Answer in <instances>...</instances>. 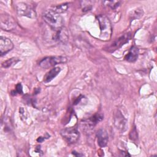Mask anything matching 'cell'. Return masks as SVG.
<instances>
[{
    "instance_id": "44dd1931",
    "label": "cell",
    "mask_w": 157,
    "mask_h": 157,
    "mask_svg": "<svg viewBox=\"0 0 157 157\" xmlns=\"http://www.w3.org/2000/svg\"><path fill=\"white\" fill-rule=\"evenodd\" d=\"M44 138H42V137H39L37 139V140L38 141V142H42L43 140H44Z\"/></svg>"
},
{
    "instance_id": "9c48e42d",
    "label": "cell",
    "mask_w": 157,
    "mask_h": 157,
    "mask_svg": "<svg viewBox=\"0 0 157 157\" xmlns=\"http://www.w3.org/2000/svg\"><path fill=\"white\" fill-rule=\"evenodd\" d=\"M13 48L12 42L6 37L1 36L0 38V53L2 56L10 51Z\"/></svg>"
},
{
    "instance_id": "5bb4252c",
    "label": "cell",
    "mask_w": 157,
    "mask_h": 157,
    "mask_svg": "<svg viewBox=\"0 0 157 157\" xmlns=\"http://www.w3.org/2000/svg\"><path fill=\"white\" fill-rule=\"evenodd\" d=\"M138 55H139V49L136 47L132 46L130 48L128 54L125 56L124 59L128 62L132 63L136 61L138 57Z\"/></svg>"
},
{
    "instance_id": "e0dca14e",
    "label": "cell",
    "mask_w": 157,
    "mask_h": 157,
    "mask_svg": "<svg viewBox=\"0 0 157 157\" xmlns=\"http://www.w3.org/2000/svg\"><path fill=\"white\" fill-rule=\"evenodd\" d=\"M103 3L105 5L109 6L112 9H115L120 6V2L117 1H104Z\"/></svg>"
},
{
    "instance_id": "4fadbf2b",
    "label": "cell",
    "mask_w": 157,
    "mask_h": 157,
    "mask_svg": "<svg viewBox=\"0 0 157 157\" xmlns=\"http://www.w3.org/2000/svg\"><path fill=\"white\" fill-rule=\"evenodd\" d=\"M61 68L59 67H55L50 70L44 77V82L45 83H48L51 82L58 74L60 72Z\"/></svg>"
},
{
    "instance_id": "7a4b0ae2",
    "label": "cell",
    "mask_w": 157,
    "mask_h": 157,
    "mask_svg": "<svg viewBox=\"0 0 157 157\" xmlns=\"http://www.w3.org/2000/svg\"><path fill=\"white\" fill-rule=\"evenodd\" d=\"M97 20L99 22L100 28V37L102 40H108L110 38L112 34V25L111 23L104 15H99L97 17Z\"/></svg>"
},
{
    "instance_id": "3957f363",
    "label": "cell",
    "mask_w": 157,
    "mask_h": 157,
    "mask_svg": "<svg viewBox=\"0 0 157 157\" xmlns=\"http://www.w3.org/2000/svg\"><path fill=\"white\" fill-rule=\"evenodd\" d=\"M67 61V58L63 56H47L41 59L39 65L44 69H48L52 67H54L56 64L65 63Z\"/></svg>"
},
{
    "instance_id": "d6986e66",
    "label": "cell",
    "mask_w": 157,
    "mask_h": 157,
    "mask_svg": "<svg viewBox=\"0 0 157 157\" xmlns=\"http://www.w3.org/2000/svg\"><path fill=\"white\" fill-rule=\"evenodd\" d=\"M15 93H18L19 94H21L23 93L22 86H21V83H18L17 85V86H16V90H15Z\"/></svg>"
},
{
    "instance_id": "ffe728a7",
    "label": "cell",
    "mask_w": 157,
    "mask_h": 157,
    "mask_svg": "<svg viewBox=\"0 0 157 157\" xmlns=\"http://www.w3.org/2000/svg\"><path fill=\"white\" fill-rule=\"evenodd\" d=\"M131 134H132V136H130V139H132V140H134V138H137V137L135 136H137V131H136V128L134 127L132 129V132H131Z\"/></svg>"
},
{
    "instance_id": "6da1fadb",
    "label": "cell",
    "mask_w": 157,
    "mask_h": 157,
    "mask_svg": "<svg viewBox=\"0 0 157 157\" xmlns=\"http://www.w3.org/2000/svg\"><path fill=\"white\" fill-rule=\"evenodd\" d=\"M42 18L53 29L58 31L63 27L64 21L62 17L51 9L45 10L42 15Z\"/></svg>"
},
{
    "instance_id": "30bf717a",
    "label": "cell",
    "mask_w": 157,
    "mask_h": 157,
    "mask_svg": "<svg viewBox=\"0 0 157 157\" xmlns=\"http://www.w3.org/2000/svg\"><path fill=\"white\" fill-rule=\"evenodd\" d=\"M97 141L100 147H105L109 140V135L107 132L104 129H100L96 133Z\"/></svg>"
},
{
    "instance_id": "2e32d148",
    "label": "cell",
    "mask_w": 157,
    "mask_h": 157,
    "mask_svg": "<svg viewBox=\"0 0 157 157\" xmlns=\"http://www.w3.org/2000/svg\"><path fill=\"white\" fill-rule=\"evenodd\" d=\"M20 61L19 59L18 58H10V59H8L7 60L4 61L1 66L2 67H5V68H7V67H9L10 66H12V65L13 64H15L17 63H18V61Z\"/></svg>"
},
{
    "instance_id": "5b68a950",
    "label": "cell",
    "mask_w": 157,
    "mask_h": 157,
    "mask_svg": "<svg viewBox=\"0 0 157 157\" xmlns=\"http://www.w3.org/2000/svg\"><path fill=\"white\" fill-rule=\"evenodd\" d=\"M131 39V33H128L126 34H124L123 35L119 37L118 39H115L112 43L110 44V45L105 47L104 48L105 50H106L108 52H113L121 47H122L124 44L127 43Z\"/></svg>"
},
{
    "instance_id": "277c9868",
    "label": "cell",
    "mask_w": 157,
    "mask_h": 157,
    "mask_svg": "<svg viewBox=\"0 0 157 157\" xmlns=\"http://www.w3.org/2000/svg\"><path fill=\"white\" fill-rule=\"evenodd\" d=\"M61 135L66 142L69 144H74L79 139L80 134L74 128H66L61 131Z\"/></svg>"
},
{
    "instance_id": "9a60e30c",
    "label": "cell",
    "mask_w": 157,
    "mask_h": 157,
    "mask_svg": "<svg viewBox=\"0 0 157 157\" xmlns=\"http://www.w3.org/2000/svg\"><path fill=\"white\" fill-rule=\"evenodd\" d=\"M69 7V4L68 3H63L59 5L52 6L50 9L55 12L59 14L61 13H64L68 9Z\"/></svg>"
},
{
    "instance_id": "8992f818",
    "label": "cell",
    "mask_w": 157,
    "mask_h": 157,
    "mask_svg": "<svg viewBox=\"0 0 157 157\" xmlns=\"http://www.w3.org/2000/svg\"><path fill=\"white\" fill-rule=\"evenodd\" d=\"M1 28L4 31H12L17 27L15 19L9 14H1L0 16Z\"/></svg>"
},
{
    "instance_id": "ac0fdd59",
    "label": "cell",
    "mask_w": 157,
    "mask_h": 157,
    "mask_svg": "<svg viewBox=\"0 0 157 157\" xmlns=\"http://www.w3.org/2000/svg\"><path fill=\"white\" fill-rule=\"evenodd\" d=\"M81 7L83 12H86L89 11L91 9L92 6L91 4L90 1H81Z\"/></svg>"
},
{
    "instance_id": "8fae6325",
    "label": "cell",
    "mask_w": 157,
    "mask_h": 157,
    "mask_svg": "<svg viewBox=\"0 0 157 157\" xmlns=\"http://www.w3.org/2000/svg\"><path fill=\"white\" fill-rule=\"evenodd\" d=\"M103 119V116L101 114H96L94 116L89 118L87 120L83 121V123H82L83 125H85L86 128L91 129L93 128L98 122L101 121Z\"/></svg>"
},
{
    "instance_id": "ba28073f",
    "label": "cell",
    "mask_w": 157,
    "mask_h": 157,
    "mask_svg": "<svg viewBox=\"0 0 157 157\" xmlns=\"http://www.w3.org/2000/svg\"><path fill=\"white\" fill-rule=\"evenodd\" d=\"M113 121L114 124L117 129L121 132H123L126 130L127 121L120 110H118L115 112Z\"/></svg>"
},
{
    "instance_id": "52a82bcc",
    "label": "cell",
    "mask_w": 157,
    "mask_h": 157,
    "mask_svg": "<svg viewBox=\"0 0 157 157\" xmlns=\"http://www.w3.org/2000/svg\"><path fill=\"white\" fill-rule=\"evenodd\" d=\"M16 10L18 15L27 17L29 18L36 17V12L33 9L25 2H18L15 6Z\"/></svg>"
},
{
    "instance_id": "7c38bea8",
    "label": "cell",
    "mask_w": 157,
    "mask_h": 157,
    "mask_svg": "<svg viewBox=\"0 0 157 157\" xmlns=\"http://www.w3.org/2000/svg\"><path fill=\"white\" fill-rule=\"evenodd\" d=\"M54 39L61 43H66L68 40L69 35L67 29L63 26L61 29L56 31V33L55 35Z\"/></svg>"
}]
</instances>
